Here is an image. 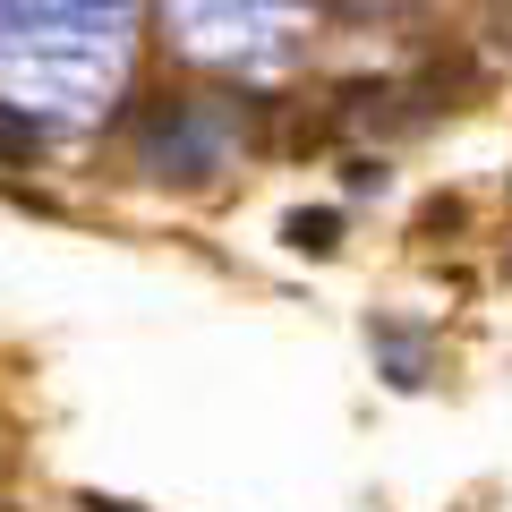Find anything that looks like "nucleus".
<instances>
[{
    "label": "nucleus",
    "mask_w": 512,
    "mask_h": 512,
    "mask_svg": "<svg viewBox=\"0 0 512 512\" xmlns=\"http://www.w3.org/2000/svg\"><path fill=\"white\" fill-rule=\"evenodd\" d=\"M282 239H291L299 256H325V248H342V214H333V205H316V214H291V222H282Z\"/></svg>",
    "instance_id": "nucleus-1"
}]
</instances>
